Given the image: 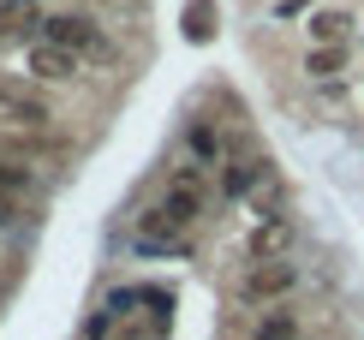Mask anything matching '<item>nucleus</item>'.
<instances>
[{
    "label": "nucleus",
    "mask_w": 364,
    "mask_h": 340,
    "mask_svg": "<svg viewBox=\"0 0 364 340\" xmlns=\"http://www.w3.org/2000/svg\"><path fill=\"white\" fill-rule=\"evenodd\" d=\"M36 24H42V42H54V48H66L78 60H102V66L119 60V48L102 36V24L90 18V12H48V18H36Z\"/></svg>",
    "instance_id": "f257e3e1"
},
{
    "label": "nucleus",
    "mask_w": 364,
    "mask_h": 340,
    "mask_svg": "<svg viewBox=\"0 0 364 340\" xmlns=\"http://www.w3.org/2000/svg\"><path fill=\"white\" fill-rule=\"evenodd\" d=\"M293 287H299V262L293 257H275V262H251V269L233 281V299L263 304V311H269V304H281Z\"/></svg>",
    "instance_id": "f03ea898"
},
{
    "label": "nucleus",
    "mask_w": 364,
    "mask_h": 340,
    "mask_svg": "<svg viewBox=\"0 0 364 340\" xmlns=\"http://www.w3.org/2000/svg\"><path fill=\"white\" fill-rule=\"evenodd\" d=\"M0 119H12V126H24V132H42V126H54V102L42 96L36 84L0 78Z\"/></svg>",
    "instance_id": "7ed1b4c3"
},
{
    "label": "nucleus",
    "mask_w": 364,
    "mask_h": 340,
    "mask_svg": "<svg viewBox=\"0 0 364 340\" xmlns=\"http://www.w3.org/2000/svg\"><path fill=\"white\" fill-rule=\"evenodd\" d=\"M203 203H209V185H203V174H197V167H173L161 209H168L179 227H191V221H203Z\"/></svg>",
    "instance_id": "20e7f679"
},
{
    "label": "nucleus",
    "mask_w": 364,
    "mask_h": 340,
    "mask_svg": "<svg viewBox=\"0 0 364 340\" xmlns=\"http://www.w3.org/2000/svg\"><path fill=\"white\" fill-rule=\"evenodd\" d=\"M24 72L36 84H72L84 72V60L66 54V48H54V42H30V48H24Z\"/></svg>",
    "instance_id": "39448f33"
},
{
    "label": "nucleus",
    "mask_w": 364,
    "mask_h": 340,
    "mask_svg": "<svg viewBox=\"0 0 364 340\" xmlns=\"http://www.w3.org/2000/svg\"><path fill=\"white\" fill-rule=\"evenodd\" d=\"M287 245H293V221H287V215H269V221L251 227L245 257H251V262H275V257H287Z\"/></svg>",
    "instance_id": "423d86ee"
},
{
    "label": "nucleus",
    "mask_w": 364,
    "mask_h": 340,
    "mask_svg": "<svg viewBox=\"0 0 364 340\" xmlns=\"http://www.w3.org/2000/svg\"><path fill=\"white\" fill-rule=\"evenodd\" d=\"M353 24H358V18H353L346 6H323V12H311V24H305V30H311V48H341V42L353 36Z\"/></svg>",
    "instance_id": "0eeeda50"
},
{
    "label": "nucleus",
    "mask_w": 364,
    "mask_h": 340,
    "mask_svg": "<svg viewBox=\"0 0 364 340\" xmlns=\"http://www.w3.org/2000/svg\"><path fill=\"white\" fill-rule=\"evenodd\" d=\"M251 340H305V322H299V311H287V304H269V311H257Z\"/></svg>",
    "instance_id": "6e6552de"
},
{
    "label": "nucleus",
    "mask_w": 364,
    "mask_h": 340,
    "mask_svg": "<svg viewBox=\"0 0 364 340\" xmlns=\"http://www.w3.org/2000/svg\"><path fill=\"white\" fill-rule=\"evenodd\" d=\"M257 179H263V161H227L221 167V197H227V203H239Z\"/></svg>",
    "instance_id": "1a4fd4ad"
},
{
    "label": "nucleus",
    "mask_w": 364,
    "mask_h": 340,
    "mask_svg": "<svg viewBox=\"0 0 364 340\" xmlns=\"http://www.w3.org/2000/svg\"><path fill=\"white\" fill-rule=\"evenodd\" d=\"M186 149L197 161H221V137H215V126H209V119H197V126L186 132Z\"/></svg>",
    "instance_id": "9d476101"
},
{
    "label": "nucleus",
    "mask_w": 364,
    "mask_h": 340,
    "mask_svg": "<svg viewBox=\"0 0 364 340\" xmlns=\"http://www.w3.org/2000/svg\"><path fill=\"white\" fill-rule=\"evenodd\" d=\"M30 191H36V174L18 161H0V197H30Z\"/></svg>",
    "instance_id": "9b49d317"
},
{
    "label": "nucleus",
    "mask_w": 364,
    "mask_h": 340,
    "mask_svg": "<svg viewBox=\"0 0 364 340\" xmlns=\"http://www.w3.org/2000/svg\"><path fill=\"white\" fill-rule=\"evenodd\" d=\"M341 66H346V48H311V54H305V72H311V78H335Z\"/></svg>",
    "instance_id": "f8f14e48"
},
{
    "label": "nucleus",
    "mask_w": 364,
    "mask_h": 340,
    "mask_svg": "<svg viewBox=\"0 0 364 340\" xmlns=\"http://www.w3.org/2000/svg\"><path fill=\"white\" fill-rule=\"evenodd\" d=\"M186 36H191V42H209V36H215V6H209V0H191Z\"/></svg>",
    "instance_id": "ddd939ff"
},
{
    "label": "nucleus",
    "mask_w": 364,
    "mask_h": 340,
    "mask_svg": "<svg viewBox=\"0 0 364 340\" xmlns=\"http://www.w3.org/2000/svg\"><path fill=\"white\" fill-rule=\"evenodd\" d=\"M114 322H119L114 311H96V317L84 322V340H108V334H114Z\"/></svg>",
    "instance_id": "4468645a"
}]
</instances>
